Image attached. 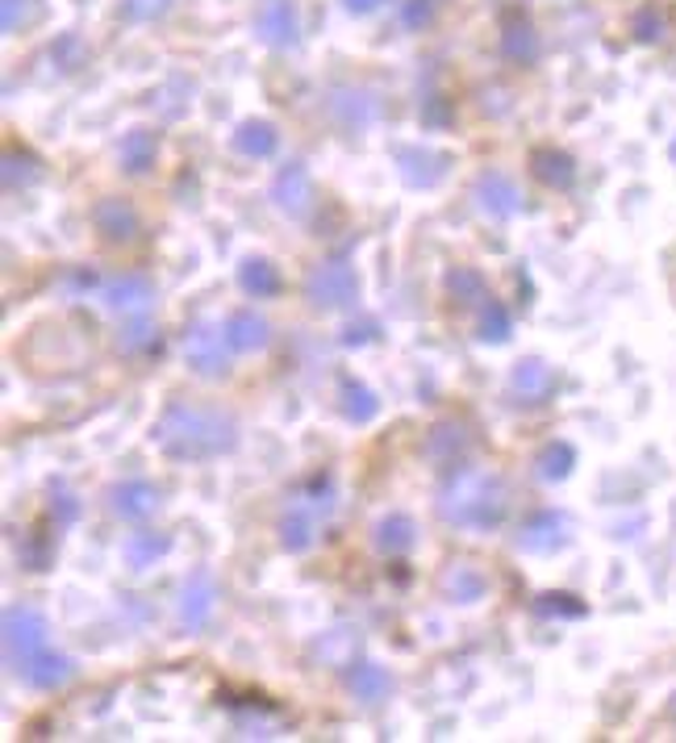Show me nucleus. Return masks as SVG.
Wrapping results in <instances>:
<instances>
[{"label":"nucleus","instance_id":"obj_8","mask_svg":"<svg viewBox=\"0 0 676 743\" xmlns=\"http://www.w3.org/2000/svg\"><path fill=\"white\" fill-rule=\"evenodd\" d=\"M126 155H130L134 168H142V163H147V155H151V138H147V134H134L130 142H126Z\"/></svg>","mask_w":676,"mask_h":743},{"label":"nucleus","instance_id":"obj_10","mask_svg":"<svg viewBox=\"0 0 676 743\" xmlns=\"http://www.w3.org/2000/svg\"><path fill=\"white\" fill-rule=\"evenodd\" d=\"M163 4H168V0H126V9H130L134 18H154Z\"/></svg>","mask_w":676,"mask_h":743},{"label":"nucleus","instance_id":"obj_4","mask_svg":"<svg viewBox=\"0 0 676 743\" xmlns=\"http://www.w3.org/2000/svg\"><path fill=\"white\" fill-rule=\"evenodd\" d=\"M272 130L267 126H242V134H239V147L242 151H255V155H263V151H272Z\"/></svg>","mask_w":676,"mask_h":743},{"label":"nucleus","instance_id":"obj_6","mask_svg":"<svg viewBox=\"0 0 676 743\" xmlns=\"http://www.w3.org/2000/svg\"><path fill=\"white\" fill-rule=\"evenodd\" d=\"M505 50H509L514 59H530V55H535V38H530V30H509V34H505Z\"/></svg>","mask_w":676,"mask_h":743},{"label":"nucleus","instance_id":"obj_1","mask_svg":"<svg viewBox=\"0 0 676 743\" xmlns=\"http://www.w3.org/2000/svg\"><path fill=\"white\" fill-rule=\"evenodd\" d=\"M260 34L263 43L272 46H284L297 38V13H293V4L288 0H272V4H263L260 9Z\"/></svg>","mask_w":676,"mask_h":743},{"label":"nucleus","instance_id":"obj_5","mask_svg":"<svg viewBox=\"0 0 676 743\" xmlns=\"http://www.w3.org/2000/svg\"><path fill=\"white\" fill-rule=\"evenodd\" d=\"M313 288H326L330 301H343V297L351 293V276L347 272H322V276L313 281Z\"/></svg>","mask_w":676,"mask_h":743},{"label":"nucleus","instance_id":"obj_12","mask_svg":"<svg viewBox=\"0 0 676 743\" xmlns=\"http://www.w3.org/2000/svg\"><path fill=\"white\" fill-rule=\"evenodd\" d=\"M343 4H347L351 13H371V9L380 4V0H343Z\"/></svg>","mask_w":676,"mask_h":743},{"label":"nucleus","instance_id":"obj_11","mask_svg":"<svg viewBox=\"0 0 676 743\" xmlns=\"http://www.w3.org/2000/svg\"><path fill=\"white\" fill-rule=\"evenodd\" d=\"M247 285H251V288H255V285H260V288H272L276 281H272V276H267L263 267H255V272H247Z\"/></svg>","mask_w":676,"mask_h":743},{"label":"nucleus","instance_id":"obj_2","mask_svg":"<svg viewBox=\"0 0 676 743\" xmlns=\"http://www.w3.org/2000/svg\"><path fill=\"white\" fill-rule=\"evenodd\" d=\"M43 622L34 614H9V648L18 652L22 648V660H30L38 648H43Z\"/></svg>","mask_w":676,"mask_h":743},{"label":"nucleus","instance_id":"obj_7","mask_svg":"<svg viewBox=\"0 0 676 743\" xmlns=\"http://www.w3.org/2000/svg\"><path fill=\"white\" fill-rule=\"evenodd\" d=\"M351 685H359L368 698H376V694H385V689H389L385 673H359V677H351Z\"/></svg>","mask_w":676,"mask_h":743},{"label":"nucleus","instance_id":"obj_9","mask_svg":"<svg viewBox=\"0 0 676 743\" xmlns=\"http://www.w3.org/2000/svg\"><path fill=\"white\" fill-rule=\"evenodd\" d=\"M122 510H126V514H147V510H151V493H147V489H126V505H122Z\"/></svg>","mask_w":676,"mask_h":743},{"label":"nucleus","instance_id":"obj_3","mask_svg":"<svg viewBox=\"0 0 676 743\" xmlns=\"http://www.w3.org/2000/svg\"><path fill=\"white\" fill-rule=\"evenodd\" d=\"M263 339V322H255L251 313H239L234 322H230V343L234 347H255Z\"/></svg>","mask_w":676,"mask_h":743}]
</instances>
